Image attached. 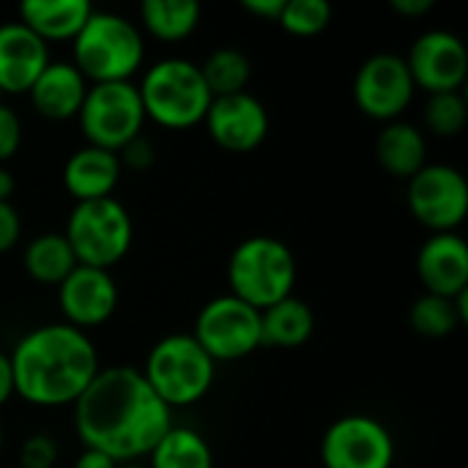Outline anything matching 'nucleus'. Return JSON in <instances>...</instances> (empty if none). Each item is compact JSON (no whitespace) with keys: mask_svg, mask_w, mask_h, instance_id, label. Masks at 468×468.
I'll return each mask as SVG.
<instances>
[{"mask_svg":"<svg viewBox=\"0 0 468 468\" xmlns=\"http://www.w3.org/2000/svg\"><path fill=\"white\" fill-rule=\"evenodd\" d=\"M468 121V104L461 90L450 93H428L425 104V126L436 137H455L463 132Z\"/></svg>","mask_w":468,"mask_h":468,"instance_id":"nucleus-28","label":"nucleus"},{"mask_svg":"<svg viewBox=\"0 0 468 468\" xmlns=\"http://www.w3.org/2000/svg\"><path fill=\"white\" fill-rule=\"evenodd\" d=\"M324 468H392L395 439L389 428L370 414H346L335 420L321 439Z\"/></svg>","mask_w":468,"mask_h":468,"instance_id":"nucleus-10","label":"nucleus"},{"mask_svg":"<svg viewBox=\"0 0 468 468\" xmlns=\"http://www.w3.org/2000/svg\"><path fill=\"white\" fill-rule=\"evenodd\" d=\"M148 468H214L208 441L192 428H170L145 455Z\"/></svg>","mask_w":468,"mask_h":468,"instance_id":"nucleus-26","label":"nucleus"},{"mask_svg":"<svg viewBox=\"0 0 468 468\" xmlns=\"http://www.w3.org/2000/svg\"><path fill=\"white\" fill-rule=\"evenodd\" d=\"M3 439H5V436H3V428H0V450H3Z\"/></svg>","mask_w":468,"mask_h":468,"instance_id":"nucleus-40","label":"nucleus"},{"mask_svg":"<svg viewBox=\"0 0 468 468\" xmlns=\"http://www.w3.org/2000/svg\"><path fill=\"white\" fill-rule=\"evenodd\" d=\"M414 80L398 52L370 55L354 77V101L373 121H398L414 99Z\"/></svg>","mask_w":468,"mask_h":468,"instance_id":"nucleus-12","label":"nucleus"},{"mask_svg":"<svg viewBox=\"0 0 468 468\" xmlns=\"http://www.w3.org/2000/svg\"><path fill=\"white\" fill-rule=\"evenodd\" d=\"M277 22L291 36H318L332 22V5L326 0H285Z\"/></svg>","mask_w":468,"mask_h":468,"instance_id":"nucleus-29","label":"nucleus"},{"mask_svg":"<svg viewBox=\"0 0 468 468\" xmlns=\"http://www.w3.org/2000/svg\"><path fill=\"white\" fill-rule=\"evenodd\" d=\"M22 145V121L19 115L3 101L0 104V165H5L8 159L16 156Z\"/></svg>","mask_w":468,"mask_h":468,"instance_id":"nucleus-31","label":"nucleus"},{"mask_svg":"<svg viewBox=\"0 0 468 468\" xmlns=\"http://www.w3.org/2000/svg\"><path fill=\"white\" fill-rule=\"evenodd\" d=\"M58 444L49 433H33L19 447V468H55Z\"/></svg>","mask_w":468,"mask_h":468,"instance_id":"nucleus-30","label":"nucleus"},{"mask_svg":"<svg viewBox=\"0 0 468 468\" xmlns=\"http://www.w3.org/2000/svg\"><path fill=\"white\" fill-rule=\"evenodd\" d=\"M409 211L431 233H455L468 214L466 176L452 165H425L409 178Z\"/></svg>","mask_w":468,"mask_h":468,"instance_id":"nucleus-11","label":"nucleus"},{"mask_svg":"<svg viewBox=\"0 0 468 468\" xmlns=\"http://www.w3.org/2000/svg\"><path fill=\"white\" fill-rule=\"evenodd\" d=\"M192 337L214 362H239L261 348V310L233 293L214 296L195 318Z\"/></svg>","mask_w":468,"mask_h":468,"instance_id":"nucleus-9","label":"nucleus"},{"mask_svg":"<svg viewBox=\"0 0 468 468\" xmlns=\"http://www.w3.org/2000/svg\"><path fill=\"white\" fill-rule=\"evenodd\" d=\"M425 293L455 299L468 291V244L458 233H433L417 252Z\"/></svg>","mask_w":468,"mask_h":468,"instance_id":"nucleus-16","label":"nucleus"},{"mask_svg":"<svg viewBox=\"0 0 468 468\" xmlns=\"http://www.w3.org/2000/svg\"><path fill=\"white\" fill-rule=\"evenodd\" d=\"M93 14L88 0H25L19 5V22L41 41H71Z\"/></svg>","mask_w":468,"mask_h":468,"instance_id":"nucleus-21","label":"nucleus"},{"mask_svg":"<svg viewBox=\"0 0 468 468\" xmlns=\"http://www.w3.org/2000/svg\"><path fill=\"white\" fill-rule=\"evenodd\" d=\"M3 96H5V93H3V88H0V104H3Z\"/></svg>","mask_w":468,"mask_h":468,"instance_id":"nucleus-41","label":"nucleus"},{"mask_svg":"<svg viewBox=\"0 0 468 468\" xmlns=\"http://www.w3.org/2000/svg\"><path fill=\"white\" fill-rule=\"evenodd\" d=\"M77 121L88 145L118 154L129 140L143 134L145 126V110L137 85L134 82L88 85Z\"/></svg>","mask_w":468,"mask_h":468,"instance_id":"nucleus-8","label":"nucleus"},{"mask_svg":"<svg viewBox=\"0 0 468 468\" xmlns=\"http://www.w3.org/2000/svg\"><path fill=\"white\" fill-rule=\"evenodd\" d=\"M25 271L38 285H60L77 266L74 252L63 233H38L27 241L22 255Z\"/></svg>","mask_w":468,"mask_h":468,"instance_id":"nucleus-23","label":"nucleus"},{"mask_svg":"<svg viewBox=\"0 0 468 468\" xmlns=\"http://www.w3.org/2000/svg\"><path fill=\"white\" fill-rule=\"evenodd\" d=\"M58 304L66 318L63 324L88 332L107 324L118 310V285L110 271L77 263L58 285Z\"/></svg>","mask_w":468,"mask_h":468,"instance_id":"nucleus-15","label":"nucleus"},{"mask_svg":"<svg viewBox=\"0 0 468 468\" xmlns=\"http://www.w3.org/2000/svg\"><path fill=\"white\" fill-rule=\"evenodd\" d=\"M74 468H118V463H115L110 455L99 452V450L82 447V452H80L77 461H74Z\"/></svg>","mask_w":468,"mask_h":468,"instance_id":"nucleus-35","label":"nucleus"},{"mask_svg":"<svg viewBox=\"0 0 468 468\" xmlns=\"http://www.w3.org/2000/svg\"><path fill=\"white\" fill-rule=\"evenodd\" d=\"M143 378L154 395L173 411L200 403L217 376V362L197 346L192 335H167L145 356Z\"/></svg>","mask_w":468,"mask_h":468,"instance_id":"nucleus-6","label":"nucleus"},{"mask_svg":"<svg viewBox=\"0 0 468 468\" xmlns=\"http://www.w3.org/2000/svg\"><path fill=\"white\" fill-rule=\"evenodd\" d=\"M230 293L255 310H266L288 296L296 285V255L274 236H250L228 261Z\"/></svg>","mask_w":468,"mask_h":468,"instance_id":"nucleus-5","label":"nucleus"},{"mask_svg":"<svg viewBox=\"0 0 468 468\" xmlns=\"http://www.w3.org/2000/svg\"><path fill=\"white\" fill-rule=\"evenodd\" d=\"M137 93L145 118L165 129H189L203 123L211 104L200 66L186 58H162L148 66Z\"/></svg>","mask_w":468,"mask_h":468,"instance_id":"nucleus-4","label":"nucleus"},{"mask_svg":"<svg viewBox=\"0 0 468 468\" xmlns=\"http://www.w3.org/2000/svg\"><path fill=\"white\" fill-rule=\"evenodd\" d=\"M173 428V411L145 384L140 367H101L74 403V431L88 450L115 463L145 458Z\"/></svg>","mask_w":468,"mask_h":468,"instance_id":"nucleus-1","label":"nucleus"},{"mask_svg":"<svg viewBox=\"0 0 468 468\" xmlns=\"http://www.w3.org/2000/svg\"><path fill=\"white\" fill-rule=\"evenodd\" d=\"M16 189V181H14V173L0 165V203H11V195Z\"/></svg>","mask_w":468,"mask_h":468,"instance_id":"nucleus-38","label":"nucleus"},{"mask_svg":"<svg viewBox=\"0 0 468 468\" xmlns=\"http://www.w3.org/2000/svg\"><path fill=\"white\" fill-rule=\"evenodd\" d=\"M406 66L417 88L428 93L461 90L468 74V52L461 36L444 27L425 30L417 36L406 55Z\"/></svg>","mask_w":468,"mask_h":468,"instance_id":"nucleus-13","label":"nucleus"},{"mask_svg":"<svg viewBox=\"0 0 468 468\" xmlns=\"http://www.w3.org/2000/svg\"><path fill=\"white\" fill-rule=\"evenodd\" d=\"M121 167H132V170H148L156 162V148L145 134H137L134 140H129L121 151H118Z\"/></svg>","mask_w":468,"mask_h":468,"instance_id":"nucleus-32","label":"nucleus"},{"mask_svg":"<svg viewBox=\"0 0 468 468\" xmlns=\"http://www.w3.org/2000/svg\"><path fill=\"white\" fill-rule=\"evenodd\" d=\"M14 395L38 409L74 406L101 370L96 343L69 324L30 329L8 351Z\"/></svg>","mask_w":468,"mask_h":468,"instance_id":"nucleus-2","label":"nucleus"},{"mask_svg":"<svg viewBox=\"0 0 468 468\" xmlns=\"http://www.w3.org/2000/svg\"><path fill=\"white\" fill-rule=\"evenodd\" d=\"M63 236L80 266L110 271L126 258L134 239V225L123 203L115 197H99L74 203Z\"/></svg>","mask_w":468,"mask_h":468,"instance_id":"nucleus-7","label":"nucleus"},{"mask_svg":"<svg viewBox=\"0 0 468 468\" xmlns=\"http://www.w3.org/2000/svg\"><path fill=\"white\" fill-rule=\"evenodd\" d=\"M282 5H285V0H241L244 11H250L261 19H274V22L280 19Z\"/></svg>","mask_w":468,"mask_h":468,"instance_id":"nucleus-34","label":"nucleus"},{"mask_svg":"<svg viewBox=\"0 0 468 468\" xmlns=\"http://www.w3.org/2000/svg\"><path fill=\"white\" fill-rule=\"evenodd\" d=\"M49 44L19 19L0 25V88L3 93H27L49 63Z\"/></svg>","mask_w":468,"mask_h":468,"instance_id":"nucleus-17","label":"nucleus"},{"mask_svg":"<svg viewBox=\"0 0 468 468\" xmlns=\"http://www.w3.org/2000/svg\"><path fill=\"white\" fill-rule=\"evenodd\" d=\"M376 159L395 178H411L428 165V140L417 123L389 121L376 137Z\"/></svg>","mask_w":468,"mask_h":468,"instance_id":"nucleus-20","label":"nucleus"},{"mask_svg":"<svg viewBox=\"0 0 468 468\" xmlns=\"http://www.w3.org/2000/svg\"><path fill=\"white\" fill-rule=\"evenodd\" d=\"M315 332V315L307 302L288 296L266 310H261V346L299 348Z\"/></svg>","mask_w":468,"mask_h":468,"instance_id":"nucleus-22","label":"nucleus"},{"mask_svg":"<svg viewBox=\"0 0 468 468\" xmlns=\"http://www.w3.org/2000/svg\"><path fill=\"white\" fill-rule=\"evenodd\" d=\"M14 398V376H11V359L5 351H0V409Z\"/></svg>","mask_w":468,"mask_h":468,"instance_id":"nucleus-36","label":"nucleus"},{"mask_svg":"<svg viewBox=\"0 0 468 468\" xmlns=\"http://www.w3.org/2000/svg\"><path fill=\"white\" fill-rule=\"evenodd\" d=\"M203 123L211 140L230 154H250L269 134V112L250 90L211 99Z\"/></svg>","mask_w":468,"mask_h":468,"instance_id":"nucleus-14","label":"nucleus"},{"mask_svg":"<svg viewBox=\"0 0 468 468\" xmlns=\"http://www.w3.org/2000/svg\"><path fill=\"white\" fill-rule=\"evenodd\" d=\"M389 5L403 16H422L433 8V0H392Z\"/></svg>","mask_w":468,"mask_h":468,"instance_id":"nucleus-37","label":"nucleus"},{"mask_svg":"<svg viewBox=\"0 0 468 468\" xmlns=\"http://www.w3.org/2000/svg\"><path fill=\"white\" fill-rule=\"evenodd\" d=\"M74 66L85 80L96 82H132L145 58V38L137 22L112 14L96 11L71 38Z\"/></svg>","mask_w":468,"mask_h":468,"instance_id":"nucleus-3","label":"nucleus"},{"mask_svg":"<svg viewBox=\"0 0 468 468\" xmlns=\"http://www.w3.org/2000/svg\"><path fill=\"white\" fill-rule=\"evenodd\" d=\"M22 236V219L14 203H0V255L14 250Z\"/></svg>","mask_w":468,"mask_h":468,"instance_id":"nucleus-33","label":"nucleus"},{"mask_svg":"<svg viewBox=\"0 0 468 468\" xmlns=\"http://www.w3.org/2000/svg\"><path fill=\"white\" fill-rule=\"evenodd\" d=\"M85 93H88V80L80 74V69L71 60H49L27 90L33 110L47 121L77 118Z\"/></svg>","mask_w":468,"mask_h":468,"instance_id":"nucleus-18","label":"nucleus"},{"mask_svg":"<svg viewBox=\"0 0 468 468\" xmlns=\"http://www.w3.org/2000/svg\"><path fill=\"white\" fill-rule=\"evenodd\" d=\"M121 159L115 151H104L96 145H82L63 165V186L74 197V203L112 197L121 181Z\"/></svg>","mask_w":468,"mask_h":468,"instance_id":"nucleus-19","label":"nucleus"},{"mask_svg":"<svg viewBox=\"0 0 468 468\" xmlns=\"http://www.w3.org/2000/svg\"><path fill=\"white\" fill-rule=\"evenodd\" d=\"M118 468H148L145 463H137V461H132V463H118Z\"/></svg>","mask_w":468,"mask_h":468,"instance_id":"nucleus-39","label":"nucleus"},{"mask_svg":"<svg viewBox=\"0 0 468 468\" xmlns=\"http://www.w3.org/2000/svg\"><path fill=\"white\" fill-rule=\"evenodd\" d=\"M197 66H200V74L211 99L244 93L252 80V60L236 47H219L208 52L206 60Z\"/></svg>","mask_w":468,"mask_h":468,"instance_id":"nucleus-27","label":"nucleus"},{"mask_svg":"<svg viewBox=\"0 0 468 468\" xmlns=\"http://www.w3.org/2000/svg\"><path fill=\"white\" fill-rule=\"evenodd\" d=\"M411 329L420 337L428 340H441L450 337L461 324L468 321V291L458 293L455 299L436 296V293H422L409 313Z\"/></svg>","mask_w":468,"mask_h":468,"instance_id":"nucleus-24","label":"nucleus"},{"mask_svg":"<svg viewBox=\"0 0 468 468\" xmlns=\"http://www.w3.org/2000/svg\"><path fill=\"white\" fill-rule=\"evenodd\" d=\"M200 3L195 0H143L140 25L159 41H181L192 36L200 22Z\"/></svg>","mask_w":468,"mask_h":468,"instance_id":"nucleus-25","label":"nucleus"}]
</instances>
